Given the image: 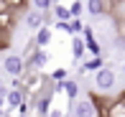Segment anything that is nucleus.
Returning <instances> with one entry per match:
<instances>
[{
  "label": "nucleus",
  "mask_w": 125,
  "mask_h": 117,
  "mask_svg": "<svg viewBox=\"0 0 125 117\" xmlns=\"http://www.w3.org/2000/svg\"><path fill=\"white\" fill-rule=\"evenodd\" d=\"M51 13H54V20H72V10L66 5H61V3H54Z\"/></svg>",
  "instance_id": "6e6552de"
},
{
  "label": "nucleus",
  "mask_w": 125,
  "mask_h": 117,
  "mask_svg": "<svg viewBox=\"0 0 125 117\" xmlns=\"http://www.w3.org/2000/svg\"><path fill=\"white\" fill-rule=\"evenodd\" d=\"M69 10H72V18H79V15H82V0H74V3L69 5Z\"/></svg>",
  "instance_id": "2eb2a0df"
},
{
  "label": "nucleus",
  "mask_w": 125,
  "mask_h": 117,
  "mask_svg": "<svg viewBox=\"0 0 125 117\" xmlns=\"http://www.w3.org/2000/svg\"><path fill=\"white\" fill-rule=\"evenodd\" d=\"M69 43H72V56L79 61V59L84 56V51H87V41H84V36H82V33H74Z\"/></svg>",
  "instance_id": "0eeeda50"
},
{
  "label": "nucleus",
  "mask_w": 125,
  "mask_h": 117,
  "mask_svg": "<svg viewBox=\"0 0 125 117\" xmlns=\"http://www.w3.org/2000/svg\"><path fill=\"white\" fill-rule=\"evenodd\" d=\"M117 33H120V38L125 41V18H120V23H117Z\"/></svg>",
  "instance_id": "dca6fc26"
},
{
  "label": "nucleus",
  "mask_w": 125,
  "mask_h": 117,
  "mask_svg": "<svg viewBox=\"0 0 125 117\" xmlns=\"http://www.w3.org/2000/svg\"><path fill=\"white\" fill-rule=\"evenodd\" d=\"M54 3H61V0H54Z\"/></svg>",
  "instance_id": "4be33fe9"
},
{
  "label": "nucleus",
  "mask_w": 125,
  "mask_h": 117,
  "mask_svg": "<svg viewBox=\"0 0 125 117\" xmlns=\"http://www.w3.org/2000/svg\"><path fill=\"white\" fill-rule=\"evenodd\" d=\"M123 74H125V61H123Z\"/></svg>",
  "instance_id": "412c9836"
},
{
  "label": "nucleus",
  "mask_w": 125,
  "mask_h": 117,
  "mask_svg": "<svg viewBox=\"0 0 125 117\" xmlns=\"http://www.w3.org/2000/svg\"><path fill=\"white\" fill-rule=\"evenodd\" d=\"M87 10H89V15L107 13V0H87Z\"/></svg>",
  "instance_id": "1a4fd4ad"
},
{
  "label": "nucleus",
  "mask_w": 125,
  "mask_h": 117,
  "mask_svg": "<svg viewBox=\"0 0 125 117\" xmlns=\"http://www.w3.org/2000/svg\"><path fill=\"white\" fill-rule=\"evenodd\" d=\"M26 102H28V94L23 87H10L8 94H5V104H8L10 112H21L26 109Z\"/></svg>",
  "instance_id": "7ed1b4c3"
},
{
  "label": "nucleus",
  "mask_w": 125,
  "mask_h": 117,
  "mask_svg": "<svg viewBox=\"0 0 125 117\" xmlns=\"http://www.w3.org/2000/svg\"><path fill=\"white\" fill-rule=\"evenodd\" d=\"M51 38H54V28L46 23V26H41V28L36 31V38H33V43H36L38 48H46L49 43H51Z\"/></svg>",
  "instance_id": "423d86ee"
},
{
  "label": "nucleus",
  "mask_w": 125,
  "mask_h": 117,
  "mask_svg": "<svg viewBox=\"0 0 125 117\" xmlns=\"http://www.w3.org/2000/svg\"><path fill=\"white\" fill-rule=\"evenodd\" d=\"M102 64H105V61H102V56H100V54H94V56L89 59L79 71H97V69H102Z\"/></svg>",
  "instance_id": "9b49d317"
},
{
  "label": "nucleus",
  "mask_w": 125,
  "mask_h": 117,
  "mask_svg": "<svg viewBox=\"0 0 125 117\" xmlns=\"http://www.w3.org/2000/svg\"><path fill=\"white\" fill-rule=\"evenodd\" d=\"M31 5L38 8V10H43V13H49V10L54 8V0H31Z\"/></svg>",
  "instance_id": "f8f14e48"
},
{
  "label": "nucleus",
  "mask_w": 125,
  "mask_h": 117,
  "mask_svg": "<svg viewBox=\"0 0 125 117\" xmlns=\"http://www.w3.org/2000/svg\"><path fill=\"white\" fill-rule=\"evenodd\" d=\"M8 112V104H5V97H0V117Z\"/></svg>",
  "instance_id": "a211bd4d"
},
{
  "label": "nucleus",
  "mask_w": 125,
  "mask_h": 117,
  "mask_svg": "<svg viewBox=\"0 0 125 117\" xmlns=\"http://www.w3.org/2000/svg\"><path fill=\"white\" fill-rule=\"evenodd\" d=\"M49 23V13H43V10H38V8H31L26 13V28L28 31H33L36 33L41 26H46Z\"/></svg>",
  "instance_id": "20e7f679"
},
{
  "label": "nucleus",
  "mask_w": 125,
  "mask_h": 117,
  "mask_svg": "<svg viewBox=\"0 0 125 117\" xmlns=\"http://www.w3.org/2000/svg\"><path fill=\"white\" fill-rule=\"evenodd\" d=\"M115 84H117V74L110 69V66H102V69L94 71V89H97V92H102V94L112 92Z\"/></svg>",
  "instance_id": "f03ea898"
},
{
  "label": "nucleus",
  "mask_w": 125,
  "mask_h": 117,
  "mask_svg": "<svg viewBox=\"0 0 125 117\" xmlns=\"http://www.w3.org/2000/svg\"><path fill=\"white\" fill-rule=\"evenodd\" d=\"M107 117H125V99H115L107 107Z\"/></svg>",
  "instance_id": "9d476101"
},
{
  "label": "nucleus",
  "mask_w": 125,
  "mask_h": 117,
  "mask_svg": "<svg viewBox=\"0 0 125 117\" xmlns=\"http://www.w3.org/2000/svg\"><path fill=\"white\" fill-rule=\"evenodd\" d=\"M8 89H10V84H5V81L0 79V97H5V94H8Z\"/></svg>",
  "instance_id": "f3484780"
},
{
  "label": "nucleus",
  "mask_w": 125,
  "mask_h": 117,
  "mask_svg": "<svg viewBox=\"0 0 125 117\" xmlns=\"http://www.w3.org/2000/svg\"><path fill=\"white\" fill-rule=\"evenodd\" d=\"M74 117H97V104L92 99H74Z\"/></svg>",
  "instance_id": "39448f33"
},
{
  "label": "nucleus",
  "mask_w": 125,
  "mask_h": 117,
  "mask_svg": "<svg viewBox=\"0 0 125 117\" xmlns=\"http://www.w3.org/2000/svg\"><path fill=\"white\" fill-rule=\"evenodd\" d=\"M84 31V23H82V18H72L69 20V33L74 36V33H82Z\"/></svg>",
  "instance_id": "ddd939ff"
},
{
  "label": "nucleus",
  "mask_w": 125,
  "mask_h": 117,
  "mask_svg": "<svg viewBox=\"0 0 125 117\" xmlns=\"http://www.w3.org/2000/svg\"><path fill=\"white\" fill-rule=\"evenodd\" d=\"M3 71L10 79H21L26 74V59L21 54H5L3 56Z\"/></svg>",
  "instance_id": "f257e3e1"
},
{
  "label": "nucleus",
  "mask_w": 125,
  "mask_h": 117,
  "mask_svg": "<svg viewBox=\"0 0 125 117\" xmlns=\"http://www.w3.org/2000/svg\"><path fill=\"white\" fill-rule=\"evenodd\" d=\"M51 79H54V81H64L66 79V69H64V66L54 69V71H51Z\"/></svg>",
  "instance_id": "4468645a"
},
{
  "label": "nucleus",
  "mask_w": 125,
  "mask_h": 117,
  "mask_svg": "<svg viewBox=\"0 0 125 117\" xmlns=\"http://www.w3.org/2000/svg\"><path fill=\"white\" fill-rule=\"evenodd\" d=\"M5 3H8L10 8H15V5H23V0H5Z\"/></svg>",
  "instance_id": "6ab92c4d"
},
{
  "label": "nucleus",
  "mask_w": 125,
  "mask_h": 117,
  "mask_svg": "<svg viewBox=\"0 0 125 117\" xmlns=\"http://www.w3.org/2000/svg\"><path fill=\"white\" fill-rule=\"evenodd\" d=\"M5 10H10V5L5 3V0H0V13H5Z\"/></svg>",
  "instance_id": "aec40b11"
},
{
  "label": "nucleus",
  "mask_w": 125,
  "mask_h": 117,
  "mask_svg": "<svg viewBox=\"0 0 125 117\" xmlns=\"http://www.w3.org/2000/svg\"><path fill=\"white\" fill-rule=\"evenodd\" d=\"M0 28H5V26H3V23H0Z\"/></svg>",
  "instance_id": "5701e85b"
}]
</instances>
